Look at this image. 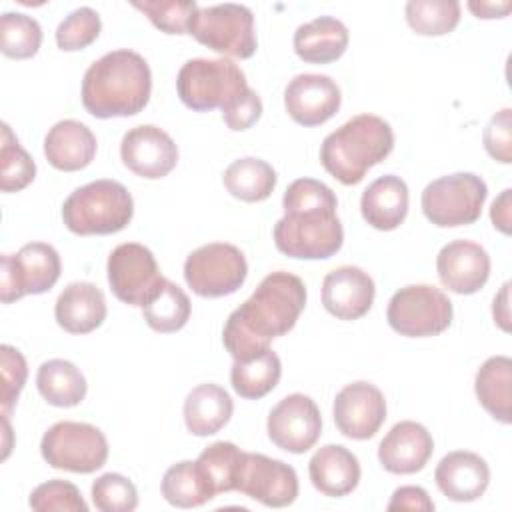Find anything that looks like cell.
<instances>
[{
	"instance_id": "obj_20",
	"label": "cell",
	"mask_w": 512,
	"mask_h": 512,
	"mask_svg": "<svg viewBox=\"0 0 512 512\" xmlns=\"http://www.w3.org/2000/svg\"><path fill=\"white\" fill-rule=\"evenodd\" d=\"M374 294V280L358 266L334 268L322 282V304L340 320L362 318L372 308Z\"/></svg>"
},
{
	"instance_id": "obj_42",
	"label": "cell",
	"mask_w": 512,
	"mask_h": 512,
	"mask_svg": "<svg viewBox=\"0 0 512 512\" xmlns=\"http://www.w3.org/2000/svg\"><path fill=\"white\" fill-rule=\"evenodd\" d=\"M32 510L50 512V510H66V512H86L88 504L84 502L80 490L66 480H48L36 486L28 500Z\"/></svg>"
},
{
	"instance_id": "obj_9",
	"label": "cell",
	"mask_w": 512,
	"mask_h": 512,
	"mask_svg": "<svg viewBox=\"0 0 512 512\" xmlns=\"http://www.w3.org/2000/svg\"><path fill=\"white\" fill-rule=\"evenodd\" d=\"M452 302L436 286L410 284L394 292L388 302L386 320L390 328L408 338L442 334L452 324Z\"/></svg>"
},
{
	"instance_id": "obj_14",
	"label": "cell",
	"mask_w": 512,
	"mask_h": 512,
	"mask_svg": "<svg viewBox=\"0 0 512 512\" xmlns=\"http://www.w3.org/2000/svg\"><path fill=\"white\" fill-rule=\"evenodd\" d=\"M236 490L270 508H282L298 496L296 470L276 458L244 452Z\"/></svg>"
},
{
	"instance_id": "obj_33",
	"label": "cell",
	"mask_w": 512,
	"mask_h": 512,
	"mask_svg": "<svg viewBox=\"0 0 512 512\" xmlns=\"http://www.w3.org/2000/svg\"><path fill=\"white\" fill-rule=\"evenodd\" d=\"M162 496L176 508H196L210 502L216 494L204 480L200 468L192 460L172 464L162 478Z\"/></svg>"
},
{
	"instance_id": "obj_48",
	"label": "cell",
	"mask_w": 512,
	"mask_h": 512,
	"mask_svg": "<svg viewBox=\"0 0 512 512\" xmlns=\"http://www.w3.org/2000/svg\"><path fill=\"white\" fill-rule=\"evenodd\" d=\"M508 288H510V282H506L502 286V290L494 296V302H492V316H494V322L502 328V330H510V310H508Z\"/></svg>"
},
{
	"instance_id": "obj_17",
	"label": "cell",
	"mask_w": 512,
	"mask_h": 512,
	"mask_svg": "<svg viewBox=\"0 0 512 512\" xmlns=\"http://www.w3.org/2000/svg\"><path fill=\"white\" fill-rule=\"evenodd\" d=\"M336 428L352 440L372 438L386 420L384 394L370 382L346 384L334 398Z\"/></svg>"
},
{
	"instance_id": "obj_25",
	"label": "cell",
	"mask_w": 512,
	"mask_h": 512,
	"mask_svg": "<svg viewBox=\"0 0 512 512\" xmlns=\"http://www.w3.org/2000/svg\"><path fill=\"white\" fill-rule=\"evenodd\" d=\"M106 300L102 290L92 282L68 284L54 306V316L60 328L70 334H88L106 318Z\"/></svg>"
},
{
	"instance_id": "obj_12",
	"label": "cell",
	"mask_w": 512,
	"mask_h": 512,
	"mask_svg": "<svg viewBox=\"0 0 512 512\" xmlns=\"http://www.w3.org/2000/svg\"><path fill=\"white\" fill-rule=\"evenodd\" d=\"M60 254L46 242L24 244L0 256V300L10 304L26 294H42L60 278Z\"/></svg>"
},
{
	"instance_id": "obj_30",
	"label": "cell",
	"mask_w": 512,
	"mask_h": 512,
	"mask_svg": "<svg viewBox=\"0 0 512 512\" xmlns=\"http://www.w3.org/2000/svg\"><path fill=\"white\" fill-rule=\"evenodd\" d=\"M36 386L40 396L58 408L78 406L86 396L84 374L68 360L52 358L40 364L36 374Z\"/></svg>"
},
{
	"instance_id": "obj_21",
	"label": "cell",
	"mask_w": 512,
	"mask_h": 512,
	"mask_svg": "<svg viewBox=\"0 0 512 512\" xmlns=\"http://www.w3.org/2000/svg\"><path fill=\"white\" fill-rule=\"evenodd\" d=\"M432 452L434 440L430 432L414 420H402L382 438L378 460L392 474H414L426 466Z\"/></svg>"
},
{
	"instance_id": "obj_36",
	"label": "cell",
	"mask_w": 512,
	"mask_h": 512,
	"mask_svg": "<svg viewBox=\"0 0 512 512\" xmlns=\"http://www.w3.org/2000/svg\"><path fill=\"white\" fill-rule=\"evenodd\" d=\"M406 20L420 36H444L460 22V2L456 0H410Z\"/></svg>"
},
{
	"instance_id": "obj_43",
	"label": "cell",
	"mask_w": 512,
	"mask_h": 512,
	"mask_svg": "<svg viewBox=\"0 0 512 512\" xmlns=\"http://www.w3.org/2000/svg\"><path fill=\"white\" fill-rule=\"evenodd\" d=\"M0 358H2V416H10L28 376V366L20 350L14 346L2 344L0 348Z\"/></svg>"
},
{
	"instance_id": "obj_46",
	"label": "cell",
	"mask_w": 512,
	"mask_h": 512,
	"mask_svg": "<svg viewBox=\"0 0 512 512\" xmlns=\"http://www.w3.org/2000/svg\"><path fill=\"white\" fill-rule=\"evenodd\" d=\"M388 510H434V502L428 492L420 486H400L394 490L392 500L388 502Z\"/></svg>"
},
{
	"instance_id": "obj_29",
	"label": "cell",
	"mask_w": 512,
	"mask_h": 512,
	"mask_svg": "<svg viewBox=\"0 0 512 512\" xmlns=\"http://www.w3.org/2000/svg\"><path fill=\"white\" fill-rule=\"evenodd\" d=\"M474 390L484 410L502 424H510L512 404V360L508 356L488 358L476 372Z\"/></svg>"
},
{
	"instance_id": "obj_35",
	"label": "cell",
	"mask_w": 512,
	"mask_h": 512,
	"mask_svg": "<svg viewBox=\"0 0 512 512\" xmlns=\"http://www.w3.org/2000/svg\"><path fill=\"white\" fill-rule=\"evenodd\" d=\"M142 312L152 330L162 334L176 332L184 328L190 318V298L178 284L166 280L160 292L142 308Z\"/></svg>"
},
{
	"instance_id": "obj_7",
	"label": "cell",
	"mask_w": 512,
	"mask_h": 512,
	"mask_svg": "<svg viewBox=\"0 0 512 512\" xmlns=\"http://www.w3.org/2000/svg\"><path fill=\"white\" fill-rule=\"evenodd\" d=\"M188 34L206 48L240 60L250 58L258 48L254 14L244 4L226 2L206 8L198 6L190 18Z\"/></svg>"
},
{
	"instance_id": "obj_37",
	"label": "cell",
	"mask_w": 512,
	"mask_h": 512,
	"mask_svg": "<svg viewBox=\"0 0 512 512\" xmlns=\"http://www.w3.org/2000/svg\"><path fill=\"white\" fill-rule=\"evenodd\" d=\"M42 44L38 20L22 12H4L0 18V50L8 58H32Z\"/></svg>"
},
{
	"instance_id": "obj_23",
	"label": "cell",
	"mask_w": 512,
	"mask_h": 512,
	"mask_svg": "<svg viewBox=\"0 0 512 512\" xmlns=\"http://www.w3.org/2000/svg\"><path fill=\"white\" fill-rule=\"evenodd\" d=\"M308 476L318 492L330 498L350 494L360 482L358 458L340 444L318 448L308 462Z\"/></svg>"
},
{
	"instance_id": "obj_1",
	"label": "cell",
	"mask_w": 512,
	"mask_h": 512,
	"mask_svg": "<svg viewBox=\"0 0 512 512\" xmlns=\"http://www.w3.org/2000/svg\"><path fill=\"white\" fill-rule=\"evenodd\" d=\"M306 306V286L290 272L262 278L254 294L226 320L222 342L234 360H250L270 348L272 338L290 332Z\"/></svg>"
},
{
	"instance_id": "obj_24",
	"label": "cell",
	"mask_w": 512,
	"mask_h": 512,
	"mask_svg": "<svg viewBox=\"0 0 512 512\" xmlns=\"http://www.w3.org/2000/svg\"><path fill=\"white\" fill-rule=\"evenodd\" d=\"M44 154L56 170H82L96 156V136L78 120H60L44 138Z\"/></svg>"
},
{
	"instance_id": "obj_11",
	"label": "cell",
	"mask_w": 512,
	"mask_h": 512,
	"mask_svg": "<svg viewBox=\"0 0 512 512\" xmlns=\"http://www.w3.org/2000/svg\"><path fill=\"white\" fill-rule=\"evenodd\" d=\"M248 274L240 248L226 242H212L196 248L184 262V280L194 294L220 298L236 292Z\"/></svg>"
},
{
	"instance_id": "obj_41",
	"label": "cell",
	"mask_w": 512,
	"mask_h": 512,
	"mask_svg": "<svg viewBox=\"0 0 512 512\" xmlns=\"http://www.w3.org/2000/svg\"><path fill=\"white\" fill-rule=\"evenodd\" d=\"M92 502L102 512H132L138 506V492L126 476L108 472L94 480Z\"/></svg>"
},
{
	"instance_id": "obj_31",
	"label": "cell",
	"mask_w": 512,
	"mask_h": 512,
	"mask_svg": "<svg viewBox=\"0 0 512 512\" xmlns=\"http://www.w3.org/2000/svg\"><path fill=\"white\" fill-rule=\"evenodd\" d=\"M226 190L242 202H262L276 186L274 168L260 158H238L234 160L222 176Z\"/></svg>"
},
{
	"instance_id": "obj_15",
	"label": "cell",
	"mask_w": 512,
	"mask_h": 512,
	"mask_svg": "<svg viewBox=\"0 0 512 512\" xmlns=\"http://www.w3.org/2000/svg\"><path fill=\"white\" fill-rule=\"evenodd\" d=\"M268 438L282 450L304 454L322 434V418L316 402L304 394L282 398L268 414Z\"/></svg>"
},
{
	"instance_id": "obj_22",
	"label": "cell",
	"mask_w": 512,
	"mask_h": 512,
	"mask_svg": "<svg viewBox=\"0 0 512 512\" xmlns=\"http://www.w3.org/2000/svg\"><path fill=\"white\" fill-rule=\"evenodd\" d=\"M434 480L438 490L454 502L478 500L490 482V468L486 460L474 452L456 450L446 454L436 470Z\"/></svg>"
},
{
	"instance_id": "obj_16",
	"label": "cell",
	"mask_w": 512,
	"mask_h": 512,
	"mask_svg": "<svg viewBox=\"0 0 512 512\" xmlns=\"http://www.w3.org/2000/svg\"><path fill=\"white\" fill-rule=\"evenodd\" d=\"M120 158L136 176L158 180L174 170L178 162V146L162 128L140 124L124 134L120 142Z\"/></svg>"
},
{
	"instance_id": "obj_13",
	"label": "cell",
	"mask_w": 512,
	"mask_h": 512,
	"mask_svg": "<svg viewBox=\"0 0 512 512\" xmlns=\"http://www.w3.org/2000/svg\"><path fill=\"white\" fill-rule=\"evenodd\" d=\"M108 284L114 296L130 306L144 308L164 286L154 254L138 242L118 244L106 264Z\"/></svg>"
},
{
	"instance_id": "obj_2",
	"label": "cell",
	"mask_w": 512,
	"mask_h": 512,
	"mask_svg": "<svg viewBox=\"0 0 512 512\" xmlns=\"http://www.w3.org/2000/svg\"><path fill=\"white\" fill-rule=\"evenodd\" d=\"M284 216L274 224L276 248L298 260H324L344 242L332 188L314 178L294 180L282 198Z\"/></svg>"
},
{
	"instance_id": "obj_45",
	"label": "cell",
	"mask_w": 512,
	"mask_h": 512,
	"mask_svg": "<svg viewBox=\"0 0 512 512\" xmlns=\"http://www.w3.org/2000/svg\"><path fill=\"white\" fill-rule=\"evenodd\" d=\"M260 116H262V100L252 88H246L230 106L222 110V118L226 126L236 132L250 128L252 124L258 122Z\"/></svg>"
},
{
	"instance_id": "obj_10",
	"label": "cell",
	"mask_w": 512,
	"mask_h": 512,
	"mask_svg": "<svg viewBox=\"0 0 512 512\" xmlns=\"http://www.w3.org/2000/svg\"><path fill=\"white\" fill-rule=\"evenodd\" d=\"M40 452L52 468L90 474L106 464L108 440L92 424L64 420L44 432Z\"/></svg>"
},
{
	"instance_id": "obj_4",
	"label": "cell",
	"mask_w": 512,
	"mask_h": 512,
	"mask_svg": "<svg viewBox=\"0 0 512 512\" xmlns=\"http://www.w3.org/2000/svg\"><path fill=\"white\" fill-rule=\"evenodd\" d=\"M394 148L390 124L374 114H358L330 132L320 146L324 170L338 182L358 184Z\"/></svg>"
},
{
	"instance_id": "obj_3",
	"label": "cell",
	"mask_w": 512,
	"mask_h": 512,
	"mask_svg": "<svg viewBox=\"0 0 512 512\" xmlns=\"http://www.w3.org/2000/svg\"><path fill=\"white\" fill-rule=\"evenodd\" d=\"M152 92V72L134 50H112L92 62L82 80V104L94 118L134 116Z\"/></svg>"
},
{
	"instance_id": "obj_8",
	"label": "cell",
	"mask_w": 512,
	"mask_h": 512,
	"mask_svg": "<svg viewBox=\"0 0 512 512\" xmlns=\"http://www.w3.org/2000/svg\"><path fill=\"white\" fill-rule=\"evenodd\" d=\"M488 196L486 182L472 172H456L430 182L422 190L424 216L440 226L454 228L474 224Z\"/></svg>"
},
{
	"instance_id": "obj_44",
	"label": "cell",
	"mask_w": 512,
	"mask_h": 512,
	"mask_svg": "<svg viewBox=\"0 0 512 512\" xmlns=\"http://www.w3.org/2000/svg\"><path fill=\"white\" fill-rule=\"evenodd\" d=\"M486 152L502 164L512 162V110L502 108L496 112L482 134Z\"/></svg>"
},
{
	"instance_id": "obj_47",
	"label": "cell",
	"mask_w": 512,
	"mask_h": 512,
	"mask_svg": "<svg viewBox=\"0 0 512 512\" xmlns=\"http://www.w3.org/2000/svg\"><path fill=\"white\" fill-rule=\"evenodd\" d=\"M510 196H512V190L506 188L494 202H492V208H490V218H492V224L494 228H498L502 234H510Z\"/></svg>"
},
{
	"instance_id": "obj_34",
	"label": "cell",
	"mask_w": 512,
	"mask_h": 512,
	"mask_svg": "<svg viewBox=\"0 0 512 512\" xmlns=\"http://www.w3.org/2000/svg\"><path fill=\"white\" fill-rule=\"evenodd\" d=\"M242 454L244 452L236 444L224 440L214 442L200 452L196 464L214 494L236 490Z\"/></svg>"
},
{
	"instance_id": "obj_39",
	"label": "cell",
	"mask_w": 512,
	"mask_h": 512,
	"mask_svg": "<svg viewBox=\"0 0 512 512\" xmlns=\"http://www.w3.org/2000/svg\"><path fill=\"white\" fill-rule=\"evenodd\" d=\"M132 6L166 34H188L190 18L198 10L194 0H134Z\"/></svg>"
},
{
	"instance_id": "obj_40",
	"label": "cell",
	"mask_w": 512,
	"mask_h": 512,
	"mask_svg": "<svg viewBox=\"0 0 512 512\" xmlns=\"http://www.w3.org/2000/svg\"><path fill=\"white\" fill-rule=\"evenodd\" d=\"M102 30L98 12L90 6L72 10L56 28V44L64 52H74L90 46Z\"/></svg>"
},
{
	"instance_id": "obj_32",
	"label": "cell",
	"mask_w": 512,
	"mask_h": 512,
	"mask_svg": "<svg viewBox=\"0 0 512 512\" xmlns=\"http://www.w3.org/2000/svg\"><path fill=\"white\" fill-rule=\"evenodd\" d=\"M282 376V364L278 354L268 348L250 360H234L230 370V382L238 396L258 400L272 392Z\"/></svg>"
},
{
	"instance_id": "obj_18",
	"label": "cell",
	"mask_w": 512,
	"mask_h": 512,
	"mask_svg": "<svg viewBox=\"0 0 512 512\" xmlns=\"http://www.w3.org/2000/svg\"><path fill=\"white\" fill-rule=\"evenodd\" d=\"M338 84L326 74H298L284 90V106L290 118L302 126H320L340 108Z\"/></svg>"
},
{
	"instance_id": "obj_27",
	"label": "cell",
	"mask_w": 512,
	"mask_h": 512,
	"mask_svg": "<svg viewBox=\"0 0 512 512\" xmlns=\"http://www.w3.org/2000/svg\"><path fill=\"white\" fill-rule=\"evenodd\" d=\"M348 40V28L338 18L318 16L296 28L294 52L304 62L328 64L346 52Z\"/></svg>"
},
{
	"instance_id": "obj_28",
	"label": "cell",
	"mask_w": 512,
	"mask_h": 512,
	"mask_svg": "<svg viewBox=\"0 0 512 512\" xmlns=\"http://www.w3.org/2000/svg\"><path fill=\"white\" fill-rule=\"evenodd\" d=\"M234 412L230 394L218 384H200L184 400V422L194 436H212L224 428Z\"/></svg>"
},
{
	"instance_id": "obj_26",
	"label": "cell",
	"mask_w": 512,
	"mask_h": 512,
	"mask_svg": "<svg viewBox=\"0 0 512 512\" xmlns=\"http://www.w3.org/2000/svg\"><path fill=\"white\" fill-rule=\"evenodd\" d=\"M364 220L376 230L398 228L408 214V186L400 176L376 178L360 198Z\"/></svg>"
},
{
	"instance_id": "obj_38",
	"label": "cell",
	"mask_w": 512,
	"mask_h": 512,
	"mask_svg": "<svg viewBox=\"0 0 512 512\" xmlns=\"http://www.w3.org/2000/svg\"><path fill=\"white\" fill-rule=\"evenodd\" d=\"M36 176V164L30 154L20 146L10 126L2 124L0 144V188L2 192H18L26 188Z\"/></svg>"
},
{
	"instance_id": "obj_5",
	"label": "cell",
	"mask_w": 512,
	"mask_h": 512,
	"mask_svg": "<svg viewBox=\"0 0 512 512\" xmlns=\"http://www.w3.org/2000/svg\"><path fill=\"white\" fill-rule=\"evenodd\" d=\"M134 214V200L116 180H94L76 188L62 204L66 228L78 236L114 234L124 230Z\"/></svg>"
},
{
	"instance_id": "obj_6",
	"label": "cell",
	"mask_w": 512,
	"mask_h": 512,
	"mask_svg": "<svg viewBox=\"0 0 512 512\" xmlns=\"http://www.w3.org/2000/svg\"><path fill=\"white\" fill-rule=\"evenodd\" d=\"M246 88L244 72L228 58H192L182 64L176 76L178 96L194 112L224 110Z\"/></svg>"
},
{
	"instance_id": "obj_49",
	"label": "cell",
	"mask_w": 512,
	"mask_h": 512,
	"mask_svg": "<svg viewBox=\"0 0 512 512\" xmlns=\"http://www.w3.org/2000/svg\"><path fill=\"white\" fill-rule=\"evenodd\" d=\"M468 8L478 16V18H502L510 12L512 4L510 2H468Z\"/></svg>"
},
{
	"instance_id": "obj_19",
	"label": "cell",
	"mask_w": 512,
	"mask_h": 512,
	"mask_svg": "<svg viewBox=\"0 0 512 512\" xmlns=\"http://www.w3.org/2000/svg\"><path fill=\"white\" fill-rule=\"evenodd\" d=\"M440 282L456 294L478 292L490 276L488 252L472 240H452L436 256Z\"/></svg>"
}]
</instances>
